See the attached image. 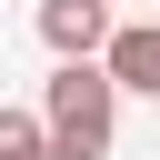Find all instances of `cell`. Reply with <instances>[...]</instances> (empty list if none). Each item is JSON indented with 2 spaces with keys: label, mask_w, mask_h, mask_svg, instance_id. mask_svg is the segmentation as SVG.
I'll return each instance as SVG.
<instances>
[{
  "label": "cell",
  "mask_w": 160,
  "mask_h": 160,
  "mask_svg": "<svg viewBox=\"0 0 160 160\" xmlns=\"http://www.w3.org/2000/svg\"><path fill=\"white\" fill-rule=\"evenodd\" d=\"M110 110H120V90H110L100 60H60L40 80V130H50L60 160H100L110 150Z\"/></svg>",
  "instance_id": "1"
},
{
  "label": "cell",
  "mask_w": 160,
  "mask_h": 160,
  "mask_svg": "<svg viewBox=\"0 0 160 160\" xmlns=\"http://www.w3.org/2000/svg\"><path fill=\"white\" fill-rule=\"evenodd\" d=\"M0 160H60V150H50V130L30 110H0Z\"/></svg>",
  "instance_id": "4"
},
{
  "label": "cell",
  "mask_w": 160,
  "mask_h": 160,
  "mask_svg": "<svg viewBox=\"0 0 160 160\" xmlns=\"http://www.w3.org/2000/svg\"><path fill=\"white\" fill-rule=\"evenodd\" d=\"M40 40H50L60 60H90V50L110 40V0H40Z\"/></svg>",
  "instance_id": "3"
},
{
  "label": "cell",
  "mask_w": 160,
  "mask_h": 160,
  "mask_svg": "<svg viewBox=\"0 0 160 160\" xmlns=\"http://www.w3.org/2000/svg\"><path fill=\"white\" fill-rule=\"evenodd\" d=\"M90 60L110 70V90H140V100H160V20H110V40H100Z\"/></svg>",
  "instance_id": "2"
}]
</instances>
